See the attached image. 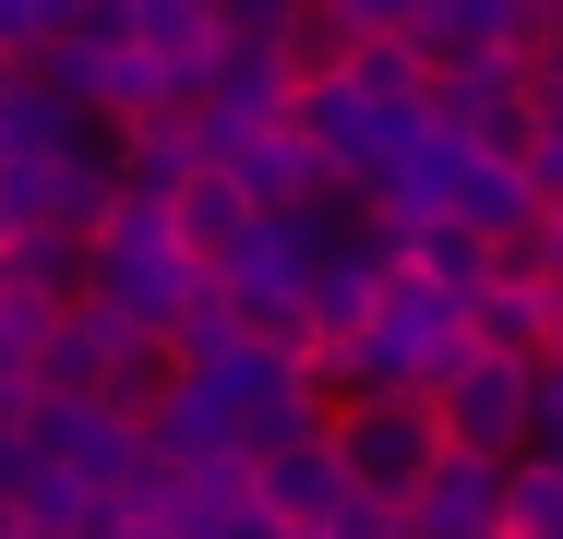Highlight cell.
Masks as SVG:
<instances>
[{"mask_svg": "<svg viewBox=\"0 0 563 539\" xmlns=\"http://www.w3.org/2000/svg\"><path fill=\"white\" fill-rule=\"evenodd\" d=\"M396 516H408V539H492V528H504V468H479V455L444 443L432 480H420Z\"/></svg>", "mask_w": 563, "mask_h": 539, "instance_id": "4", "label": "cell"}, {"mask_svg": "<svg viewBox=\"0 0 563 539\" xmlns=\"http://www.w3.org/2000/svg\"><path fill=\"white\" fill-rule=\"evenodd\" d=\"M552 323H563V288H479L467 300V348L479 360H552Z\"/></svg>", "mask_w": 563, "mask_h": 539, "instance_id": "7", "label": "cell"}, {"mask_svg": "<svg viewBox=\"0 0 563 539\" xmlns=\"http://www.w3.org/2000/svg\"><path fill=\"white\" fill-rule=\"evenodd\" d=\"M312 539H408V516H396V504H372V492H336Z\"/></svg>", "mask_w": 563, "mask_h": 539, "instance_id": "10", "label": "cell"}, {"mask_svg": "<svg viewBox=\"0 0 563 539\" xmlns=\"http://www.w3.org/2000/svg\"><path fill=\"white\" fill-rule=\"evenodd\" d=\"M540 372V360H528ZM528 372L516 360H479V348H455L444 372H432V431H444L455 455H479V468H504V455H528Z\"/></svg>", "mask_w": 563, "mask_h": 539, "instance_id": "2", "label": "cell"}, {"mask_svg": "<svg viewBox=\"0 0 563 539\" xmlns=\"http://www.w3.org/2000/svg\"><path fill=\"white\" fill-rule=\"evenodd\" d=\"M492 539H563V468L552 455H504V528Z\"/></svg>", "mask_w": 563, "mask_h": 539, "instance_id": "9", "label": "cell"}, {"mask_svg": "<svg viewBox=\"0 0 563 539\" xmlns=\"http://www.w3.org/2000/svg\"><path fill=\"white\" fill-rule=\"evenodd\" d=\"M228 180L252 193V216H300V205H324V193H336V180H324V156H312L288 120H264V132L228 156Z\"/></svg>", "mask_w": 563, "mask_h": 539, "instance_id": "6", "label": "cell"}, {"mask_svg": "<svg viewBox=\"0 0 563 539\" xmlns=\"http://www.w3.org/2000/svg\"><path fill=\"white\" fill-rule=\"evenodd\" d=\"M324 455H336L347 492H372V504H408L420 480H432V455H444V431L420 396H360V408H324Z\"/></svg>", "mask_w": 563, "mask_h": 539, "instance_id": "1", "label": "cell"}, {"mask_svg": "<svg viewBox=\"0 0 563 539\" xmlns=\"http://www.w3.org/2000/svg\"><path fill=\"white\" fill-rule=\"evenodd\" d=\"M168 240H180V264H192V276H217L228 252L252 240V193H240L228 168H192V180L168 193Z\"/></svg>", "mask_w": 563, "mask_h": 539, "instance_id": "5", "label": "cell"}, {"mask_svg": "<svg viewBox=\"0 0 563 539\" xmlns=\"http://www.w3.org/2000/svg\"><path fill=\"white\" fill-rule=\"evenodd\" d=\"M347 48H360V36H347L324 0H288V24L264 36V73H276V97H312V85L347 73Z\"/></svg>", "mask_w": 563, "mask_h": 539, "instance_id": "8", "label": "cell"}, {"mask_svg": "<svg viewBox=\"0 0 563 539\" xmlns=\"http://www.w3.org/2000/svg\"><path fill=\"white\" fill-rule=\"evenodd\" d=\"M240 492H252V528H324V504H336V455H324V431L312 443H276V455H240Z\"/></svg>", "mask_w": 563, "mask_h": 539, "instance_id": "3", "label": "cell"}]
</instances>
